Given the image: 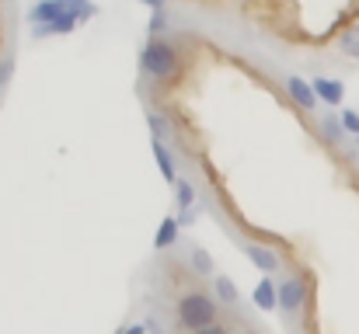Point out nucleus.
<instances>
[{"label":"nucleus","mask_w":359,"mask_h":334,"mask_svg":"<svg viewBox=\"0 0 359 334\" xmlns=\"http://www.w3.org/2000/svg\"><path fill=\"white\" fill-rule=\"evenodd\" d=\"M220 300L210 293V289H189V293H182L178 300H175V307H171V324L178 328V331L185 334H196V331H206V328H213V324H220Z\"/></svg>","instance_id":"nucleus-1"},{"label":"nucleus","mask_w":359,"mask_h":334,"mask_svg":"<svg viewBox=\"0 0 359 334\" xmlns=\"http://www.w3.org/2000/svg\"><path fill=\"white\" fill-rule=\"evenodd\" d=\"M182 60L185 56L171 39H147L140 49V74L161 88H171L182 77Z\"/></svg>","instance_id":"nucleus-2"},{"label":"nucleus","mask_w":359,"mask_h":334,"mask_svg":"<svg viewBox=\"0 0 359 334\" xmlns=\"http://www.w3.org/2000/svg\"><path fill=\"white\" fill-rule=\"evenodd\" d=\"M276 282H279V317L290 331H297L300 317L311 303V272L304 265H297V268H286Z\"/></svg>","instance_id":"nucleus-3"},{"label":"nucleus","mask_w":359,"mask_h":334,"mask_svg":"<svg viewBox=\"0 0 359 334\" xmlns=\"http://www.w3.org/2000/svg\"><path fill=\"white\" fill-rule=\"evenodd\" d=\"M241 251H244V258L258 268V272H265V275H279L283 272V254L276 251V247H269V244H262V240H251V237H238Z\"/></svg>","instance_id":"nucleus-4"},{"label":"nucleus","mask_w":359,"mask_h":334,"mask_svg":"<svg viewBox=\"0 0 359 334\" xmlns=\"http://www.w3.org/2000/svg\"><path fill=\"white\" fill-rule=\"evenodd\" d=\"M283 88H286L290 102H293V105H297L300 111L314 115V111L321 109V102H318V95H314L311 81H304V77H297V74H286V77H283Z\"/></svg>","instance_id":"nucleus-5"},{"label":"nucleus","mask_w":359,"mask_h":334,"mask_svg":"<svg viewBox=\"0 0 359 334\" xmlns=\"http://www.w3.org/2000/svg\"><path fill=\"white\" fill-rule=\"evenodd\" d=\"M311 88H314V95H318V102L325 105V109H342V102H346V84L339 81V77H314L311 81Z\"/></svg>","instance_id":"nucleus-6"},{"label":"nucleus","mask_w":359,"mask_h":334,"mask_svg":"<svg viewBox=\"0 0 359 334\" xmlns=\"http://www.w3.org/2000/svg\"><path fill=\"white\" fill-rule=\"evenodd\" d=\"M63 14H70V11H67V0H35V4L28 7V25H32V28L53 25V21H60Z\"/></svg>","instance_id":"nucleus-7"},{"label":"nucleus","mask_w":359,"mask_h":334,"mask_svg":"<svg viewBox=\"0 0 359 334\" xmlns=\"http://www.w3.org/2000/svg\"><path fill=\"white\" fill-rule=\"evenodd\" d=\"M318 132H321V139H325L328 146H346V143H349V132H346L339 111H321V115H318Z\"/></svg>","instance_id":"nucleus-8"},{"label":"nucleus","mask_w":359,"mask_h":334,"mask_svg":"<svg viewBox=\"0 0 359 334\" xmlns=\"http://www.w3.org/2000/svg\"><path fill=\"white\" fill-rule=\"evenodd\" d=\"M147 129H150V136L154 139H161V143H178V129H175V118L171 115H164V111L157 109H147Z\"/></svg>","instance_id":"nucleus-9"},{"label":"nucleus","mask_w":359,"mask_h":334,"mask_svg":"<svg viewBox=\"0 0 359 334\" xmlns=\"http://www.w3.org/2000/svg\"><path fill=\"white\" fill-rule=\"evenodd\" d=\"M150 150H154V160H157V167H161V178L168 181V185H175L178 181V157H175V150L168 146V143H161V139H150Z\"/></svg>","instance_id":"nucleus-10"},{"label":"nucleus","mask_w":359,"mask_h":334,"mask_svg":"<svg viewBox=\"0 0 359 334\" xmlns=\"http://www.w3.org/2000/svg\"><path fill=\"white\" fill-rule=\"evenodd\" d=\"M185 258H189V272H192L196 279H210V282H213V275H220L206 247H199V244H189Z\"/></svg>","instance_id":"nucleus-11"},{"label":"nucleus","mask_w":359,"mask_h":334,"mask_svg":"<svg viewBox=\"0 0 359 334\" xmlns=\"http://www.w3.org/2000/svg\"><path fill=\"white\" fill-rule=\"evenodd\" d=\"M182 240V223H178V213H168L161 226H157V237H154V251H171L178 247Z\"/></svg>","instance_id":"nucleus-12"},{"label":"nucleus","mask_w":359,"mask_h":334,"mask_svg":"<svg viewBox=\"0 0 359 334\" xmlns=\"http://www.w3.org/2000/svg\"><path fill=\"white\" fill-rule=\"evenodd\" d=\"M171 188H175V213H185V209H196L199 206V188L185 174H178V181Z\"/></svg>","instance_id":"nucleus-13"},{"label":"nucleus","mask_w":359,"mask_h":334,"mask_svg":"<svg viewBox=\"0 0 359 334\" xmlns=\"http://www.w3.org/2000/svg\"><path fill=\"white\" fill-rule=\"evenodd\" d=\"M255 303H258V310H279V282H276L272 275H265V279L258 282Z\"/></svg>","instance_id":"nucleus-14"},{"label":"nucleus","mask_w":359,"mask_h":334,"mask_svg":"<svg viewBox=\"0 0 359 334\" xmlns=\"http://www.w3.org/2000/svg\"><path fill=\"white\" fill-rule=\"evenodd\" d=\"M213 296L220 300V307H227V310H234L241 307V293L238 286L227 279V275H213Z\"/></svg>","instance_id":"nucleus-15"},{"label":"nucleus","mask_w":359,"mask_h":334,"mask_svg":"<svg viewBox=\"0 0 359 334\" xmlns=\"http://www.w3.org/2000/svg\"><path fill=\"white\" fill-rule=\"evenodd\" d=\"M14 74H18V49H14V46H7V49H0V98L7 95V88H11Z\"/></svg>","instance_id":"nucleus-16"},{"label":"nucleus","mask_w":359,"mask_h":334,"mask_svg":"<svg viewBox=\"0 0 359 334\" xmlns=\"http://www.w3.org/2000/svg\"><path fill=\"white\" fill-rule=\"evenodd\" d=\"M175 25V14H171V7L168 11H154L150 14V25H147V32H150V39H164V32Z\"/></svg>","instance_id":"nucleus-17"},{"label":"nucleus","mask_w":359,"mask_h":334,"mask_svg":"<svg viewBox=\"0 0 359 334\" xmlns=\"http://www.w3.org/2000/svg\"><path fill=\"white\" fill-rule=\"evenodd\" d=\"M339 53L349 56V60H359V25H349V28L339 35Z\"/></svg>","instance_id":"nucleus-18"},{"label":"nucleus","mask_w":359,"mask_h":334,"mask_svg":"<svg viewBox=\"0 0 359 334\" xmlns=\"http://www.w3.org/2000/svg\"><path fill=\"white\" fill-rule=\"evenodd\" d=\"M339 118H342V125H346L349 139H356V136H359V111L356 109H342V111H339Z\"/></svg>","instance_id":"nucleus-19"},{"label":"nucleus","mask_w":359,"mask_h":334,"mask_svg":"<svg viewBox=\"0 0 359 334\" xmlns=\"http://www.w3.org/2000/svg\"><path fill=\"white\" fill-rule=\"evenodd\" d=\"M143 328H147V334H171V328L157 317V310H150V314H143Z\"/></svg>","instance_id":"nucleus-20"},{"label":"nucleus","mask_w":359,"mask_h":334,"mask_svg":"<svg viewBox=\"0 0 359 334\" xmlns=\"http://www.w3.org/2000/svg\"><path fill=\"white\" fill-rule=\"evenodd\" d=\"M199 213H203V202H199L196 209H185V213H178V223H182V226H192V223L199 220Z\"/></svg>","instance_id":"nucleus-21"},{"label":"nucleus","mask_w":359,"mask_h":334,"mask_svg":"<svg viewBox=\"0 0 359 334\" xmlns=\"http://www.w3.org/2000/svg\"><path fill=\"white\" fill-rule=\"evenodd\" d=\"M196 334H238V331H234V324L220 321V324H213V328H206V331H196Z\"/></svg>","instance_id":"nucleus-22"},{"label":"nucleus","mask_w":359,"mask_h":334,"mask_svg":"<svg viewBox=\"0 0 359 334\" xmlns=\"http://www.w3.org/2000/svg\"><path fill=\"white\" fill-rule=\"evenodd\" d=\"M116 334H147V328H143V321H133V324H126V328H119Z\"/></svg>","instance_id":"nucleus-23"},{"label":"nucleus","mask_w":359,"mask_h":334,"mask_svg":"<svg viewBox=\"0 0 359 334\" xmlns=\"http://www.w3.org/2000/svg\"><path fill=\"white\" fill-rule=\"evenodd\" d=\"M143 7H150V11H168V0H140Z\"/></svg>","instance_id":"nucleus-24"},{"label":"nucleus","mask_w":359,"mask_h":334,"mask_svg":"<svg viewBox=\"0 0 359 334\" xmlns=\"http://www.w3.org/2000/svg\"><path fill=\"white\" fill-rule=\"evenodd\" d=\"M4 4H14V0H4Z\"/></svg>","instance_id":"nucleus-25"},{"label":"nucleus","mask_w":359,"mask_h":334,"mask_svg":"<svg viewBox=\"0 0 359 334\" xmlns=\"http://www.w3.org/2000/svg\"><path fill=\"white\" fill-rule=\"evenodd\" d=\"M356 146H359V136H356Z\"/></svg>","instance_id":"nucleus-26"}]
</instances>
